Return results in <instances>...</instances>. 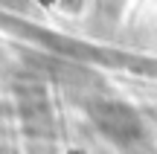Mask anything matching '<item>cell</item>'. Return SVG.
<instances>
[{"mask_svg":"<svg viewBox=\"0 0 157 154\" xmlns=\"http://www.w3.org/2000/svg\"><path fill=\"white\" fill-rule=\"evenodd\" d=\"M87 114H90V122L117 145H137L143 140V119L128 102L93 99L87 105Z\"/></svg>","mask_w":157,"mask_h":154,"instance_id":"6da1fadb","label":"cell"},{"mask_svg":"<svg viewBox=\"0 0 157 154\" xmlns=\"http://www.w3.org/2000/svg\"><path fill=\"white\" fill-rule=\"evenodd\" d=\"M17 111H21V116L26 119L29 128L50 125V105H47V99L38 90H23L17 96Z\"/></svg>","mask_w":157,"mask_h":154,"instance_id":"7a4b0ae2","label":"cell"}]
</instances>
